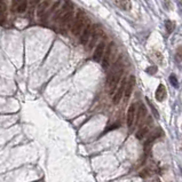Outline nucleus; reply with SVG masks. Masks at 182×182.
<instances>
[{"instance_id": "1", "label": "nucleus", "mask_w": 182, "mask_h": 182, "mask_svg": "<svg viewBox=\"0 0 182 182\" xmlns=\"http://www.w3.org/2000/svg\"><path fill=\"white\" fill-rule=\"evenodd\" d=\"M124 72V66H123V61L121 59H118L115 62V64L112 65V69L110 71V74L108 76L107 79V88L110 94H113L116 91V87L118 86L121 76Z\"/></svg>"}, {"instance_id": "2", "label": "nucleus", "mask_w": 182, "mask_h": 182, "mask_svg": "<svg viewBox=\"0 0 182 182\" xmlns=\"http://www.w3.org/2000/svg\"><path fill=\"white\" fill-rule=\"evenodd\" d=\"M86 15L85 13L81 11V9H79V11H77V14H76L75 16V21L72 22V24H71V32L74 36H79L80 32H81V30H83V28H84V25H85V22H86Z\"/></svg>"}, {"instance_id": "3", "label": "nucleus", "mask_w": 182, "mask_h": 182, "mask_svg": "<svg viewBox=\"0 0 182 182\" xmlns=\"http://www.w3.org/2000/svg\"><path fill=\"white\" fill-rule=\"evenodd\" d=\"M115 51H116V46L113 43H110L108 46H106V49H104V53H103V56H102V68L107 70L108 68L111 64V60L113 59V54H115Z\"/></svg>"}, {"instance_id": "4", "label": "nucleus", "mask_w": 182, "mask_h": 182, "mask_svg": "<svg viewBox=\"0 0 182 182\" xmlns=\"http://www.w3.org/2000/svg\"><path fill=\"white\" fill-rule=\"evenodd\" d=\"M72 19H74V11H68L66 14H64L60 20V24H59V30H60V32L62 33V34H64L66 33V31L69 30V28L71 26V24H72Z\"/></svg>"}, {"instance_id": "5", "label": "nucleus", "mask_w": 182, "mask_h": 182, "mask_svg": "<svg viewBox=\"0 0 182 182\" xmlns=\"http://www.w3.org/2000/svg\"><path fill=\"white\" fill-rule=\"evenodd\" d=\"M92 30H93V24H92L91 21L87 19L85 22V25H84V28H83V30H81V32H80L79 41H80L81 45H86V44H87L89 37H91V34H92Z\"/></svg>"}, {"instance_id": "6", "label": "nucleus", "mask_w": 182, "mask_h": 182, "mask_svg": "<svg viewBox=\"0 0 182 182\" xmlns=\"http://www.w3.org/2000/svg\"><path fill=\"white\" fill-rule=\"evenodd\" d=\"M103 34V31L96 26L95 29L93 28V30H92V34H91V37H89V39H88V41H87V48L88 49H93V47H95L97 44V40L100 39V37Z\"/></svg>"}, {"instance_id": "7", "label": "nucleus", "mask_w": 182, "mask_h": 182, "mask_svg": "<svg viewBox=\"0 0 182 182\" xmlns=\"http://www.w3.org/2000/svg\"><path fill=\"white\" fill-rule=\"evenodd\" d=\"M28 8V0H11V9L13 13L22 14Z\"/></svg>"}, {"instance_id": "8", "label": "nucleus", "mask_w": 182, "mask_h": 182, "mask_svg": "<svg viewBox=\"0 0 182 182\" xmlns=\"http://www.w3.org/2000/svg\"><path fill=\"white\" fill-rule=\"evenodd\" d=\"M120 86L116 87V91L113 93V97H112V103L113 104H118L120 102V100L124 96V91H125V85H126V79H121L120 81Z\"/></svg>"}, {"instance_id": "9", "label": "nucleus", "mask_w": 182, "mask_h": 182, "mask_svg": "<svg viewBox=\"0 0 182 182\" xmlns=\"http://www.w3.org/2000/svg\"><path fill=\"white\" fill-rule=\"evenodd\" d=\"M72 4L70 2V1H65L64 2V5L59 9L57 11H55L53 15V22H59V20L64 15V14H66L68 11H72Z\"/></svg>"}, {"instance_id": "10", "label": "nucleus", "mask_w": 182, "mask_h": 182, "mask_svg": "<svg viewBox=\"0 0 182 182\" xmlns=\"http://www.w3.org/2000/svg\"><path fill=\"white\" fill-rule=\"evenodd\" d=\"M136 103H133L131 104L127 110V126L129 128H132L135 124V117H136Z\"/></svg>"}, {"instance_id": "11", "label": "nucleus", "mask_w": 182, "mask_h": 182, "mask_svg": "<svg viewBox=\"0 0 182 182\" xmlns=\"http://www.w3.org/2000/svg\"><path fill=\"white\" fill-rule=\"evenodd\" d=\"M104 49H106V41L104 40H102V41H100L98 44H96L95 51L93 53V60L95 62H101L103 53H104Z\"/></svg>"}, {"instance_id": "12", "label": "nucleus", "mask_w": 182, "mask_h": 182, "mask_svg": "<svg viewBox=\"0 0 182 182\" xmlns=\"http://www.w3.org/2000/svg\"><path fill=\"white\" fill-rule=\"evenodd\" d=\"M135 86V77L131 76L128 78V80H126V85H125V91H124V95H125V101H127L134 89Z\"/></svg>"}, {"instance_id": "13", "label": "nucleus", "mask_w": 182, "mask_h": 182, "mask_svg": "<svg viewBox=\"0 0 182 182\" xmlns=\"http://www.w3.org/2000/svg\"><path fill=\"white\" fill-rule=\"evenodd\" d=\"M49 6H51V0H44L40 4H38V8H37V15H38V17L41 19L44 16V14L49 8Z\"/></svg>"}, {"instance_id": "14", "label": "nucleus", "mask_w": 182, "mask_h": 182, "mask_svg": "<svg viewBox=\"0 0 182 182\" xmlns=\"http://www.w3.org/2000/svg\"><path fill=\"white\" fill-rule=\"evenodd\" d=\"M147 117V109L143 104H140L139 109H136V117H135V121H138V124H142V121Z\"/></svg>"}, {"instance_id": "15", "label": "nucleus", "mask_w": 182, "mask_h": 182, "mask_svg": "<svg viewBox=\"0 0 182 182\" xmlns=\"http://www.w3.org/2000/svg\"><path fill=\"white\" fill-rule=\"evenodd\" d=\"M149 129H150V124H146V125H143V126H141L139 128V131L136 132V134H135V136H136V139L138 140H142L143 138H146V135L149 133Z\"/></svg>"}, {"instance_id": "16", "label": "nucleus", "mask_w": 182, "mask_h": 182, "mask_svg": "<svg viewBox=\"0 0 182 182\" xmlns=\"http://www.w3.org/2000/svg\"><path fill=\"white\" fill-rule=\"evenodd\" d=\"M165 97H166V88L163 84H161L156 91V100L159 102H163L165 100Z\"/></svg>"}, {"instance_id": "17", "label": "nucleus", "mask_w": 182, "mask_h": 182, "mask_svg": "<svg viewBox=\"0 0 182 182\" xmlns=\"http://www.w3.org/2000/svg\"><path fill=\"white\" fill-rule=\"evenodd\" d=\"M159 135H161V131H158V132L156 131V132H153V133H152V134L150 135L149 138H148V140H147V142L144 143V151H147V150L149 149L150 146L152 144V142H153L155 140L157 139V138H158Z\"/></svg>"}, {"instance_id": "18", "label": "nucleus", "mask_w": 182, "mask_h": 182, "mask_svg": "<svg viewBox=\"0 0 182 182\" xmlns=\"http://www.w3.org/2000/svg\"><path fill=\"white\" fill-rule=\"evenodd\" d=\"M150 59L153 61V62H156L157 64H161L163 63V55H161V52H158V51H151L150 52Z\"/></svg>"}, {"instance_id": "19", "label": "nucleus", "mask_w": 182, "mask_h": 182, "mask_svg": "<svg viewBox=\"0 0 182 182\" xmlns=\"http://www.w3.org/2000/svg\"><path fill=\"white\" fill-rule=\"evenodd\" d=\"M118 7L123 11H129L132 7V2H131V0H120L118 2Z\"/></svg>"}, {"instance_id": "20", "label": "nucleus", "mask_w": 182, "mask_h": 182, "mask_svg": "<svg viewBox=\"0 0 182 182\" xmlns=\"http://www.w3.org/2000/svg\"><path fill=\"white\" fill-rule=\"evenodd\" d=\"M165 26H166V32L167 34H171L173 32V30L175 29V22L171 21V20H167L165 22Z\"/></svg>"}, {"instance_id": "21", "label": "nucleus", "mask_w": 182, "mask_h": 182, "mask_svg": "<svg viewBox=\"0 0 182 182\" xmlns=\"http://www.w3.org/2000/svg\"><path fill=\"white\" fill-rule=\"evenodd\" d=\"M6 9H7L6 0H0V19H4V17H5Z\"/></svg>"}, {"instance_id": "22", "label": "nucleus", "mask_w": 182, "mask_h": 182, "mask_svg": "<svg viewBox=\"0 0 182 182\" xmlns=\"http://www.w3.org/2000/svg\"><path fill=\"white\" fill-rule=\"evenodd\" d=\"M170 81H171V84L174 87H178L179 84H178V78H176V76L175 75H171L170 76Z\"/></svg>"}, {"instance_id": "23", "label": "nucleus", "mask_w": 182, "mask_h": 182, "mask_svg": "<svg viewBox=\"0 0 182 182\" xmlns=\"http://www.w3.org/2000/svg\"><path fill=\"white\" fill-rule=\"evenodd\" d=\"M181 55H182V52H181V47H179L178 48V51H176V53H175V59H176V61L180 63L182 61V57H181Z\"/></svg>"}, {"instance_id": "24", "label": "nucleus", "mask_w": 182, "mask_h": 182, "mask_svg": "<svg viewBox=\"0 0 182 182\" xmlns=\"http://www.w3.org/2000/svg\"><path fill=\"white\" fill-rule=\"evenodd\" d=\"M38 4H39V0H32L31 1V4H30V13H32L34 7L38 6Z\"/></svg>"}, {"instance_id": "25", "label": "nucleus", "mask_w": 182, "mask_h": 182, "mask_svg": "<svg viewBox=\"0 0 182 182\" xmlns=\"http://www.w3.org/2000/svg\"><path fill=\"white\" fill-rule=\"evenodd\" d=\"M147 101H148V103H149V106H150V108H151V110H152V112H153V115H155L156 117L158 118V112L156 111V109H155V107L152 106V103L150 102V100H148V97H147Z\"/></svg>"}, {"instance_id": "26", "label": "nucleus", "mask_w": 182, "mask_h": 182, "mask_svg": "<svg viewBox=\"0 0 182 182\" xmlns=\"http://www.w3.org/2000/svg\"><path fill=\"white\" fill-rule=\"evenodd\" d=\"M156 69H157L156 66H150V68H148V69H147V72H148V74H150V75H153V74L157 71Z\"/></svg>"}]
</instances>
